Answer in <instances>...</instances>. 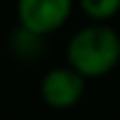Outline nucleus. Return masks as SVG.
Instances as JSON below:
<instances>
[{
	"label": "nucleus",
	"instance_id": "obj_1",
	"mask_svg": "<svg viewBox=\"0 0 120 120\" xmlns=\"http://www.w3.org/2000/svg\"><path fill=\"white\" fill-rule=\"evenodd\" d=\"M64 58L87 80L105 78L120 64V34L109 22H89L67 40Z\"/></svg>",
	"mask_w": 120,
	"mask_h": 120
},
{
	"label": "nucleus",
	"instance_id": "obj_2",
	"mask_svg": "<svg viewBox=\"0 0 120 120\" xmlns=\"http://www.w3.org/2000/svg\"><path fill=\"white\" fill-rule=\"evenodd\" d=\"M87 78H82L76 69H71L67 62L60 67H51L40 78V98L53 111H67L73 109L82 100L87 91Z\"/></svg>",
	"mask_w": 120,
	"mask_h": 120
},
{
	"label": "nucleus",
	"instance_id": "obj_3",
	"mask_svg": "<svg viewBox=\"0 0 120 120\" xmlns=\"http://www.w3.org/2000/svg\"><path fill=\"white\" fill-rule=\"evenodd\" d=\"M76 0H18L16 16L18 25L49 38L69 22Z\"/></svg>",
	"mask_w": 120,
	"mask_h": 120
},
{
	"label": "nucleus",
	"instance_id": "obj_4",
	"mask_svg": "<svg viewBox=\"0 0 120 120\" xmlns=\"http://www.w3.org/2000/svg\"><path fill=\"white\" fill-rule=\"evenodd\" d=\"M9 49H11V56L16 60L31 64V62H38L45 56V51H47V38L18 25L11 31V36H9Z\"/></svg>",
	"mask_w": 120,
	"mask_h": 120
},
{
	"label": "nucleus",
	"instance_id": "obj_5",
	"mask_svg": "<svg viewBox=\"0 0 120 120\" xmlns=\"http://www.w3.org/2000/svg\"><path fill=\"white\" fill-rule=\"evenodd\" d=\"M76 4L91 22H109L120 13V0H76Z\"/></svg>",
	"mask_w": 120,
	"mask_h": 120
}]
</instances>
